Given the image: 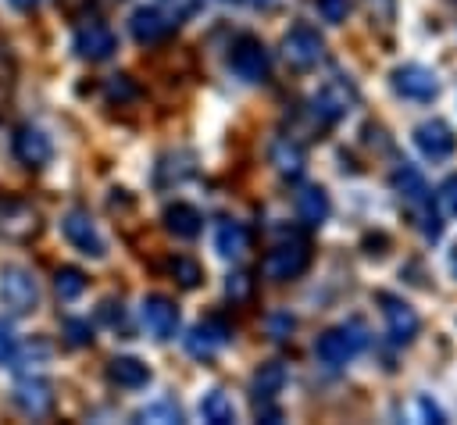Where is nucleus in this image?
Segmentation results:
<instances>
[{
	"mask_svg": "<svg viewBox=\"0 0 457 425\" xmlns=\"http://www.w3.org/2000/svg\"><path fill=\"white\" fill-rule=\"evenodd\" d=\"M368 346V329L361 321H343V325H332L318 336L314 343V357L325 364V368H343L346 361H353L361 350Z\"/></svg>",
	"mask_w": 457,
	"mask_h": 425,
	"instance_id": "f257e3e1",
	"label": "nucleus"
},
{
	"mask_svg": "<svg viewBox=\"0 0 457 425\" xmlns=\"http://www.w3.org/2000/svg\"><path fill=\"white\" fill-rule=\"evenodd\" d=\"M357 100H361V93H357L353 79L332 75V79H325V82L314 89V96H311V114H314L321 125H332V121L346 118V114L357 107Z\"/></svg>",
	"mask_w": 457,
	"mask_h": 425,
	"instance_id": "f03ea898",
	"label": "nucleus"
},
{
	"mask_svg": "<svg viewBox=\"0 0 457 425\" xmlns=\"http://www.w3.org/2000/svg\"><path fill=\"white\" fill-rule=\"evenodd\" d=\"M228 68H232L243 82H264L268 71H271L268 46H264L257 36H250V32L236 36V43L228 46Z\"/></svg>",
	"mask_w": 457,
	"mask_h": 425,
	"instance_id": "7ed1b4c3",
	"label": "nucleus"
},
{
	"mask_svg": "<svg viewBox=\"0 0 457 425\" xmlns=\"http://www.w3.org/2000/svg\"><path fill=\"white\" fill-rule=\"evenodd\" d=\"M0 300H4V307L14 311V314L36 311V304H39V286H36L32 271L21 268V264H4V268H0Z\"/></svg>",
	"mask_w": 457,
	"mask_h": 425,
	"instance_id": "20e7f679",
	"label": "nucleus"
},
{
	"mask_svg": "<svg viewBox=\"0 0 457 425\" xmlns=\"http://www.w3.org/2000/svg\"><path fill=\"white\" fill-rule=\"evenodd\" d=\"M282 54H286V61H289L296 71H307V68L321 64V57H325V39H321V32H318L314 25L296 21V25L282 36Z\"/></svg>",
	"mask_w": 457,
	"mask_h": 425,
	"instance_id": "39448f33",
	"label": "nucleus"
},
{
	"mask_svg": "<svg viewBox=\"0 0 457 425\" xmlns=\"http://www.w3.org/2000/svg\"><path fill=\"white\" fill-rule=\"evenodd\" d=\"M389 86H393L396 96L418 100V104H428V100L439 96V75L432 68H425V64H414V61L411 64H396L393 75H389Z\"/></svg>",
	"mask_w": 457,
	"mask_h": 425,
	"instance_id": "423d86ee",
	"label": "nucleus"
},
{
	"mask_svg": "<svg viewBox=\"0 0 457 425\" xmlns=\"http://www.w3.org/2000/svg\"><path fill=\"white\" fill-rule=\"evenodd\" d=\"M261 268H264V275H268L271 282L300 279V275L311 268V246H307V243H300V239H293V243H278L275 250H268V254H264Z\"/></svg>",
	"mask_w": 457,
	"mask_h": 425,
	"instance_id": "0eeeda50",
	"label": "nucleus"
},
{
	"mask_svg": "<svg viewBox=\"0 0 457 425\" xmlns=\"http://www.w3.org/2000/svg\"><path fill=\"white\" fill-rule=\"evenodd\" d=\"M378 304H382V318H386V332L396 346H407L414 343V336L421 332V318L418 311L403 300V296H393V293H378Z\"/></svg>",
	"mask_w": 457,
	"mask_h": 425,
	"instance_id": "6e6552de",
	"label": "nucleus"
},
{
	"mask_svg": "<svg viewBox=\"0 0 457 425\" xmlns=\"http://www.w3.org/2000/svg\"><path fill=\"white\" fill-rule=\"evenodd\" d=\"M39 229H43L39 211H36L29 200H18V196L0 200V236H4V239L29 243V239H32Z\"/></svg>",
	"mask_w": 457,
	"mask_h": 425,
	"instance_id": "1a4fd4ad",
	"label": "nucleus"
},
{
	"mask_svg": "<svg viewBox=\"0 0 457 425\" xmlns=\"http://www.w3.org/2000/svg\"><path fill=\"white\" fill-rule=\"evenodd\" d=\"M61 232H64V239H68L79 254H86V257H104V254H107L96 221H93L89 211H82V207H71V211L61 218Z\"/></svg>",
	"mask_w": 457,
	"mask_h": 425,
	"instance_id": "9d476101",
	"label": "nucleus"
},
{
	"mask_svg": "<svg viewBox=\"0 0 457 425\" xmlns=\"http://www.w3.org/2000/svg\"><path fill=\"white\" fill-rule=\"evenodd\" d=\"M414 146L428 161H446L457 150V136L443 118H425V121L414 125Z\"/></svg>",
	"mask_w": 457,
	"mask_h": 425,
	"instance_id": "9b49d317",
	"label": "nucleus"
},
{
	"mask_svg": "<svg viewBox=\"0 0 457 425\" xmlns=\"http://www.w3.org/2000/svg\"><path fill=\"white\" fill-rule=\"evenodd\" d=\"M139 318H143V325H146V332L154 339H171L175 329H179V307L164 293H150L143 300V307H139Z\"/></svg>",
	"mask_w": 457,
	"mask_h": 425,
	"instance_id": "f8f14e48",
	"label": "nucleus"
},
{
	"mask_svg": "<svg viewBox=\"0 0 457 425\" xmlns=\"http://www.w3.org/2000/svg\"><path fill=\"white\" fill-rule=\"evenodd\" d=\"M11 400H14V407H18L21 414L43 418V414L54 411V386H50L46 379H39V375H29V379H21V382L14 386Z\"/></svg>",
	"mask_w": 457,
	"mask_h": 425,
	"instance_id": "ddd939ff",
	"label": "nucleus"
},
{
	"mask_svg": "<svg viewBox=\"0 0 457 425\" xmlns=\"http://www.w3.org/2000/svg\"><path fill=\"white\" fill-rule=\"evenodd\" d=\"M11 146H14V157H18L25 168H43V164L54 157L50 136H46L43 129H36V125H18Z\"/></svg>",
	"mask_w": 457,
	"mask_h": 425,
	"instance_id": "4468645a",
	"label": "nucleus"
},
{
	"mask_svg": "<svg viewBox=\"0 0 457 425\" xmlns=\"http://www.w3.org/2000/svg\"><path fill=\"white\" fill-rule=\"evenodd\" d=\"M225 343H228V325H225L221 318H204V321H196V325L189 329V336H186V350H189L193 357H200V361H211Z\"/></svg>",
	"mask_w": 457,
	"mask_h": 425,
	"instance_id": "2eb2a0df",
	"label": "nucleus"
},
{
	"mask_svg": "<svg viewBox=\"0 0 457 425\" xmlns=\"http://www.w3.org/2000/svg\"><path fill=\"white\" fill-rule=\"evenodd\" d=\"M118 50V36L104 21H89L75 32V54L82 61H107Z\"/></svg>",
	"mask_w": 457,
	"mask_h": 425,
	"instance_id": "dca6fc26",
	"label": "nucleus"
},
{
	"mask_svg": "<svg viewBox=\"0 0 457 425\" xmlns=\"http://www.w3.org/2000/svg\"><path fill=\"white\" fill-rule=\"evenodd\" d=\"M129 32H132L136 43L154 46V43H161V39L171 32V21H168V14L157 11V7H136L132 18H129Z\"/></svg>",
	"mask_w": 457,
	"mask_h": 425,
	"instance_id": "f3484780",
	"label": "nucleus"
},
{
	"mask_svg": "<svg viewBox=\"0 0 457 425\" xmlns=\"http://www.w3.org/2000/svg\"><path fill=\"white\" fill-rule=\"evenodd\" d=\"M107 382L118 389H143L150 382V364L139 357H129V354L111 357L107 361Z\"/></svg>",
	"mask_w": 457,
	"mask_h": 425,
	"instance_id": "a211bd4d",
	"label": "nucleus"
},
{
	"mask_svg": "<svg viewBox=\"0 0 457 425\" xmlns=\"http://www.w3.org/2000/svg\"><path fill=\"white\" fill-rule=\"evenodd\" d=\"M161 218H164V229H168L175 239H196L200 229H204V214H200L193 204H182V200L168 204Z\"/></svg>",
	"mask_w": 457,
	"mask_h": 425,
	"instance_id": "6ab92c4d",
	"label": "nucleus"
},
{
	"mask_svg": "<svg viewBox=\"0 0 457 425\" xmlns=\"http://www.w3.org/2000/svg\"><path fill=\"white\" fill-rule=\"evenodd\" d=\"M271 164H275V171H278L282 179H300L303 168H307V154H303V146H300L296 139L278 136V139L271 143Z\"/></svg>",
	"mask_w": 457,
	"mask_h": 425,
	"instance_id": "aec40b11",
	"label": "nucleus"
},
{
	"mask_svg": "<svg viewBox=\"0 0 457 425\" xmlns=\"http://www.w3.org/2000/svg\"><path fill=\"white\" fill-rule=\"evenodd\" d=\"M389 182H393V189L403 196V204H407V207H414V204H421V200H428V196H432V193H428V186H425V175H421L414 164H407V161L393 168Z\"/></svg>",
	"mask_w": 457,
	"mask_h": 425,
	"instance_id": "412c9836",
	"label": "nucleus"
},
{
	"mask_svg": "<svg viewBox=\"0 0 457 425\" xmlns=\"http://www.w3.org/2000/svg\"><path fill=\"white\" fill-rule=\"evenodd\" d=\"M296 214H300L307 225H325L328 214H332L328 189H325V186H303V189L296 193Z\"/></svg>",
	"mask_w": 457,
	"mask_h": 425,
	"instance_id": "4be33fe9",
	"label": "nucleus"
},
{
	"mask_svg": "<svg viewBox=\"0 0 457 425\" xmlns=\"http://www.w3.org/2000/svg\"><path fill=\"white\" fill-rule=\"evenodd\" d=\"M286 382H289V371H286L282 361H268V364H261V368L253 371V382H250L253 400H275V396L286 389Z\"/></svg>",
	"mask_w": 457,
	"mask_h": 425,
	"instance_id": "5701e85b",
	"label": "nucleus"
},
{
	"mask_svg": "<svg viewBox=\"0 0 457 425\" xmlns=\"http://www.w3.org/2000/svg\"><path fill=\"white\" fill-rule=\"evenodd\" d=\"M246 246H250V232L239 225V221H218V229H214V250L221 254V257H228V261H236V257H243L246 254Z\"/></svg>",
	"mask_w": 457,
	"mask_h": 425,
	"instance_id": "b1692460",
	"label": "nucleus"
},
{
	"mask_svg": "<svg viewBox=\"0 0 457 425\" xmlns=\"http://www.w3.org/2000/svg\"><path fill=\"white\" fill-rule=\"evenodd\" d=\"M200 418L211 421V425H232V421H236V407H232V400H228L221 389H211V393L200 400Z\"/></svg>",
	"mask_w": 457,
	"mask_h": 425,
	"instance_id": "393cba45",
	"label": "nucleus"
},
{
	"mask_svg": "<svg viewBox=\"0 0 457 425\" xmlns=\"http://www.w3.org/2000/svg\"><path fill=\"white\" fill-rule=\"evenodd\" d=\"M411 211H414V225H418V232H421L428 243H436V239L443 236V214H439V207L432 204V196L421 200V204H414Z\"/></svg>",
	"mask_w": 457,
	"mask_h": 425,
	"instance_id": "a878e982",
	"label": "nucleus"
},
{
	"mask_svg": "<svg viewBox=\"0 0 457 425\" xmlns=\"http://www.w3.org/2000/svg\"><path fill=\"white\" fill-rule=\"evenodd\" d=\"M168 275H171L182 289H196V286L204 282V268H200L193 257H186V254L168 257Z\"/></svg>",
	"mask_w": 457,
	"mask_h": 425,
	"instance_id": "bb28decb",
	"label": "nucleus"
},
{
	"mask_svg": "<svg viewBox=\"0 0 457 425\" xmlns=\"http://www.w3.org/2000/svg\"><path fill=\"white\" fill-rule=\"evenodd\" d=\"M54 289H57L61 300H79L86 293V271L71 268V264H61L57 275H54Z\"/></svg>",
	"mask_w": 457,
	"mask_h": 425,
	"instance_id": "cd10ccee",
	"label": "nucleus"
},
{
	"mask_svg": "<svg viewBox=\"0 0 457 425\" xmlns=\"http://www.w3.org/2000/svg\"><path fill=\"white\" fill-rule=\"evenodd\" d=\"M104 93H107V100L118 104V107H125V104H132V100L139 96V89H136V82H132L129 75H111V79L104 82Z\"/></svg>",
	"mask_w": 457,
	"mask_h": 425,
	"instance_id": "c85d7f7f",
	"label": "nucleus"
},
{
	"mask_svg": "<svg viewBox=\"0 0 457 425\" xmlns=\"http://www.w3.org/2000/svg\"><path fill=\"white\" fill-rule=\"evenodd\" d=\"M11 89H14V57H11V46L0 43V111H7Z\"/></svg>",
	"mask_w": 457,
	"mask_h": 425,
	"instance_id": "c756f323",
	"label": "nucleus"
},
{
	"mask_svg": "<svg viewBox=\"0 0 457 425\" xmlns=\"http://www.w3.org/2000/svg\"><path fill=\"white\" fill-rule=\"evenodd\" d=\"M136 421H182V411L171 404V400H161V404H150L136 414Z\"/></svg>",
	"mask_w": 457,
	"mask_h": 425,
	"instance_id": "7c9ffc66",
	"label": "nucleus"
},
{
	"mask_svg": "<svg viewBox=\"0 0 457 425\" xmlns=\"http://www.w3.org/2000/svg\"><path fill=\"white\" fill-rule=\"evenodd\" d=\"M64 339H68L71 346H89V343H93V329H89V321H82V318H68V321H64Z\"/></svg>",
	"mask_w": 457,
	"mask_h": 425,
	"instance_id": "2f4dec72",
	"label": "nucleus"
},
{
	"mask_svg": "<svg viewBox=\"0 0 457 425\" xmlns=\"http://www.w3.org/2000/svg\"><path fill=\"white\" fill-rule=\"evenodd\" d=\"M314 7H318V14H321L328 25H339V21H346V14H350V0H314Z\"/></svg>",
	"mask_w": 457,
	"mask_h": 425,
	"instance_id": "473e14b6",
	"label": "nucleus"
},
{
	"mask_svg": "<svg viewBox=\"0 0 457 425\" xmlns=\"http://www.w3.org/2000/svg\"><path fill=\"white\" fill-rule=\"evenodd\" d=\"M414 407H418V418H421V421H432V425H443V421H446L443 407H439V404H436L428 393H421V396L414 400Z\"/></svg>",
	"mask_w": 457,
	"mask_h": 425,
	"instance_id": "72a5a7b5",
	"label": "nucleus"
},
{
	"mask_svg": "<svg viewBox=\"0 0 457 425\" xmlns=\"http://www.w3.org/2000/svg\"><path fill=\"white\" fill-rule=\"evenodd\" d=\"M439 204H443L446 214L457 218V175H446V179L439 182Z\"/></svg>",
	"mask_w": 457,
	"mask_h": 425,
	"instance_id": "f704fd0d",
	"label": "nucleus"
},
{
	"mask_svg": "<svg viewBox=\"0 0 457 425\" xmlns=\"http://www.w3.org/2000/svg\"><path fill=\"white\" fill-rule=\"evenodd\" d=\"M14 354H18V336L7 321H0V364H7Z\"/></svg>",
	"mask_w": 457,
	"mask_h": 425,
	"instance_id": "c9c22d12",
	"label": "nucleus"
},
{
	"mask_svg": "<svg viewBox=\"0 0 457 425\" xmlns=\"http://www.w3.org/2000/svg\"><path fill=\"white\" fill-rule=\"evenodd\" d=\"M96 314H100V321H107L111 329H118V325H121V318H125V311H121V304H118V300H104Z\"/></svg>",
	"mask_w": 457,
	"mask_h": 425,
	"instance_id": "e433bc0d",
	"label": "nucleus"
},
{
	"mask_svg": "<svg viewBox=\"0 0 457 425\" xmlns=\"http://www.w3.org/2000/svg\"><path fill=\"white\" fill-rule=\"evenodd\" d=\"M225 293H228V296H236V300H239V296H246V293H250V275H246V271H236V275H228V282H225Z\"/></svg>",
	"mask_w": 457,
	"mask_h": 425,
	"instance_id": "4c0bfd02",
	"label": "nucleus"
},
{
	"mask_svg": "<svg viewBox=\"0 0 457 425\" xmlns=\"http://www.w3.org/2000/svg\"><path fill=\"white\" fill-rule=\"evenodd\" d=\"M57 7H61L68 18H82V14L93 7V0H57Z\"/></svg>",
	"mask_w": 457,
	"mask_h": 425,
	"instance_id": "58836bf2",
	"label": "nucleus"
},
{
	"mask_svg": "<svg viewBox=\"0 0 457 425\" xmlns=\"http://www.w3.org/2000/svg\"><path fill=\"white\" fill-rule=\"evenodd\" d=\"M289 329H293V318H286V314H282V318H275V321H271V336H275V339H286V336H282V332H289Z\"/></svg>",
	"mask_w": 457,
	"mask_h": 425,
	"instance_id": "ea45409f",
	"label": "nucleus"
},
{
	"mask_svg": "<svg viewBox=\"0 0 457 425\" xmlns=\"http://www.w3.org/2000/svg\"><path fill=\"white\" fill-rule=\"evenodd\" d=\"M446 268H450V275L457 279V239H453L450 250H446Z\"/></svg>",
	"mask_w": 457,
	"mask_h": 425,
	"instance_id": "a19ab883",
	"label": "nucleus"
},
{
	"mask_svg": "<svg viewBox=\"0 0 457 425\" xmlns=\"http://www.w3.org/2000/svg\"><path fill=\"white\" fill-rule=\"evenodd\" d=\"M7 4H11V7H18V11H32L39 0H7Z\"/></svg>",
	"mask_w": 457,
	"mask_h": 425,
	"instance_id": "79ce46f5",
	"label": "nucleus"
},
{
	"mask_svg": "<svg viewBox=\"0 0 457 425\" xmlns=\"http://www.w3.org/2000/svg\"><path fill=\"white\" fill-rule=\"evenodd\" d=\"M250 7H257V11H268V7H275V0H246Z\"/></svg>",
	"mask_w": 457,
	"mask_h": 425,
	"instance_id": "37998d69",
	"label": "nucleus"
},
{
	"mask_svg": "<svg viewBox=\"0 0 457 425\" xmlns=\"http://www.w3.org/2000/svg\"><path fill=\"white\" fill-rule=\"evenodd\" d=\"M453 4H457V0H453Z\"/></svg>",
	"mask_w": 457,
	"mask_h": 425,
	"instance_id": "c03bdc74",
	"label": "nucleus"
}]
</instances>
